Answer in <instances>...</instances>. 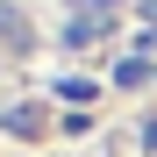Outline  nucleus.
Segmentation results:
<instances>
[{"label":"nucleus","mask_w":157,"mask_h":157,"mask_svg":"<svg viewBox=\"0 0 157 157\" xmlns=\"http://www.w3.org/2000/svg\"><path fill=\"white\" fill-rule=\"evenodd\" d=\"M0 43H7V50H29V21H21L7 0H0Z\"/></svg>","instance_id":"obj_1"},{"label":"nucleus","mask_w":157,"mask_h":157,"mask_svg":"<svg viewBox=\"0 0 157 157\" xmlns=\"http://www.w3.org/2000/svg\"><path fill=\"white\" fill-rule=\"evenodd\" d=\"M100 36H107V21H100V14H71V29H64V43H78V50L100 43Z\"/></svg>","instance_id":"obj_2"},{"label":"nucleus","mask_w":157,"mask_h":157,"mask_svg":"<svg viewBox=\"0 0 157 157\" xmlns=\"http://www.w3.org/2000/svg\"><path fill=\"white\" fill-rule=\"evenodd\" d=\"M150 78H157V64H150V57H121L114 86H150Z\"/></svg>","instance_id":"obj_3"},{"label":"nucleus","mask_w":157,"mask_h":157,"mask_svg":"<svg viewBox=\"0 0 157 157\" xmlns=\"http://www.w3.org/2000/svg\"><path fill=\"white\" fill-rule=\"evenodd\" d=\"M57 93H64V100H71V107H86V100H93V93H100V86H93V78H64V86H57Z\"/></svg>","instance_id":"obj_4"}]
</instances>
